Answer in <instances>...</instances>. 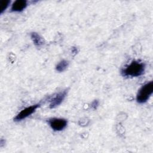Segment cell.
Wrapping results in <instances>:
<instances>
[{
  "label": "cell",
  "mask_w": 153,
  "mask_h": 153,
  "mask_svg": "<svg viewBox=\"0 0 153 153\" xmlns=\"http://www.w3.org/2000/svg\"><path fill=\"white\" fill-rule=\"evenodd\" d=\"M145 65L138 61H133L130 65L121 69V74L124 76H139L145 71Z\"/></svg>",
  "instance_id": "6da1fadb"
},
{
  "label": "cell",
  "mask_w": 153,
  "mask_h": 153,
  "mask_svg": "<svg viewBox=\"0 0 153 153\" xmlns=\"http://www.w3.org/2000/svg\"><path fill=\"white\" fill-rule=\"evenodd\" d=\"M153 92V82H149L143 85L138 91L136 100L137 102L143 103L146 102Z\"/></svg>",
  "instance_id": "7a4b0ae2"
},
{
  "label": "cell",
  "mask_w": 153,
  "mask_h": 153,
  "mask_svg": "<svg viewBox=\"0 0 153 153\" xmlns=\"http://www.w3.org/2000/svg\"><path fill=\"white\" fill-rule=\"evenodd\" d=\"M39 104H36L23 109L15 117L14 120L15 121H19L26 118V117L31 115L33 112H34L35 110L39 106Z\"/></svg>",
  "instance_id": "3957f363"
},
{
  "label": "cell",
  "mask_w": 153,
  "mask_h": 153,
  "mask_svg": "<svg viewBox=\"0 0 153 153\" xmlns=\"http://www.w3.org/2000/svg\"><path fill=\"white\" fill-rule=\"evenodd\" d=\"M51 128L55 131H60L64 129L67 126V121L63 118H53L48 121Z\"/></svg>",
  "instance_id": "277c9868"
},
{
  "label": "cell",
  "mask_w": 153,
  "mask_h": 153,
  "mask_svg": "<svg viewBox=\"0 0 153 153\" xmlns=\"http://www.w3.org/2000/svg\"><path fill=\"white\" fill-rule=\"evenodd\" d=\"M67 94V91L64 90L60 91L58 93L55 94L53 97L50 99V108H54L61 104L63 100L65 99Z\"/></svg>",
  "instance_id": "5b68a950"
},
{
  "label": "cell",
  "mask_w": 153,
  "mask_h": 153,
  "mask_svg": "<svg viewBox=\"0 0 153 153\" xmlns=\"http://www.w3.org/2000/svg\"><path fill=\"white\" fill-rule=\"evenodd\" d=\"M27 7V1L25 0H17L12 4L11 10L12 11H22Z\"/></svg>",
  "instance_id": "8992f818"
},
{
  "label": "cell",
  "mask_w": 153,
  "mask_h": 153,
  "mask_svg": "<svg viewBox=\"0 0 153 153\" xmlns=\"http://www.w3.org/2000/svg\"><path fill=\"white\" fill-rule=\"evenodd\" d=\"M30 37L36 46H40L43 44L42 39L41 37L36 32H32L30 33Z\"/></svg>",
  "instance_id": "52a82bcc"
},
{
  "label": "cell",
  "mask_w": 153,
  "mask_h": 153,
  "mask_svg": "<svg viewBox=\"0 0 153 153\" xmlns=\"http://www.w3.org/2000/svg\"><path fill=\"white\" fill-rule=\"evenodd\" d=\"M68 62L65 60H63L62 61H60L56 66V70L59 72H63L64 71L67 67L68 66Z\"/></svg>",
  "instance_id": "ba28073f"
},
{
  "label": "cell",
  "mask_w": 153,
  "mask_h": 153,
  "mask_svg": "<svg viewBox=\"0 0 153 153\" xmlns=\"http://www.w3.org/2000/svg\"><path fill=\"white\" fill-rule=\"evenodd\" d=\"M10 3V1H7V0H4V1H1L0 2V11H1V13H2L5 9L8 7L9 4Z\"/></svg>",
  "instance_id": "9c48e42d"
},
{
  "label": "cell",
  "mask_w": 153,
  "mask_h": 153,
  "mask_svg": "<svg viewBox=\"0 0 153 153\" xmlns=\"http://www.w3.org/2000/svg\"><path fill=\"white\" fill-rule=\"evenodd\" d=\"M99 105V102L98 100H94L92 103H91V107L93 108V109H96L97 106Z\"/></svg>",
  "instance_id": "30bf717a"
}]
</instances>
